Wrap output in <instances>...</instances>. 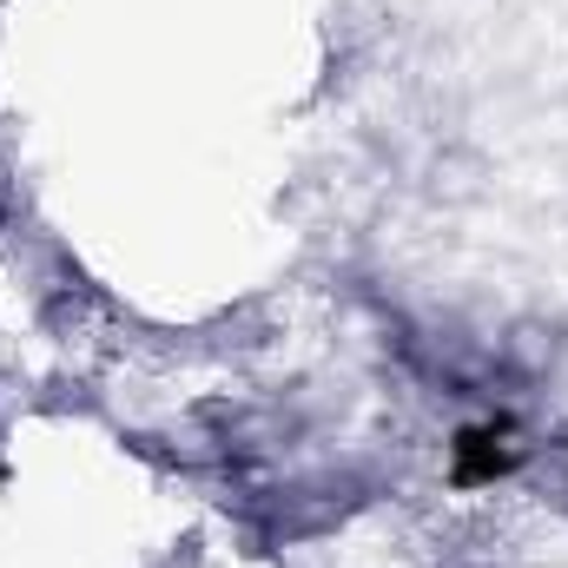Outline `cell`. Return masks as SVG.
Segmentation results:
<instances>
[{
    "mask_svg": "<svg viewBox=\"0 0 568 568\" xmlns=\"http://www.w3.org/2000/svg\"><path fill=\"white\" fill-rule=\"evenodd\" d=\"M516 436L509 429H496V424H483V429H463L456 436V483H496L503 469H516Z\"/></svg>",
    "mask_w": 568,
    "mask_h": 568,
    "instance_id": "obj_1",
    "label": "cell"
}]
</instances>
